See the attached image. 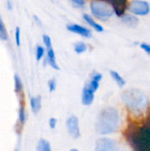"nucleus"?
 Returning <instances> with one entry per match:
<instances>
[{"mask_svg": "<svg viewBox=\"0 0 150 151\" xmlns=\"http://www.w3.org/2000/svg\"><path fill=\"white\" fill-rule=\"evenodd\" d=\"M118 126V111L113 107H107L99 113L95 123V130L100 134H110L116 132Z\"/></svg>", "mask_w": 150, "mask_h": 151, "instance_id": "nucleus-1", "label": "nucleus"}, {"mask_svg": "<svg viewBox=\"0 0 150 151\" xmlns=\"http://www.w3.org/2000/svg\"><path fill=\"white\" fill-rule=\"evenodd\" d=\"M122 100L124 104L133 114H142L149 106V100L147 96L139 89H128L122 94Z\"/></svg>", "mask_w": 150, "mask_h": 151, "instance_id": "nucleus-2", "label": "nucleus"}, {"mask_svg": "<svg viewBox=\"0 0 150 151\" xmlns=\"http://www.w3.org/2000/svg\"><path fill=\"white\" fill-rule=\"evenodd\" d=\"M127 140L135 151H150V126L127 130Z\"/></svg>", "mask_w": 150, "mask_h": 151, "instance_id": "nucleus-3", "label": "nucleus"}, {"mask_svg": "<svg viewBox=\"0 0 150 151\" xmlns=\"http://www.w3.org/2000/svg\"><path fill=\"white\" fill-rule=\"evenodd\" d=\"M90 11L97 19L102 21L108 20L114 14L112 7L102 0H92L90 2Z\"/></svg>", "mask_w": 150, "mask_h": 151, "instance_id": "nucleus-4", "label": "nucleus"}, {"mask_svg": "<svg viewBox=\"0 0 150 151\" xmlns=\"http://www.w3.org/2000/svg\"><path fill=\"white\" fill-rule=\"evenodd\" d=\"M127 10L136 16H145L150 12V5L147 1L133 0L127 5Z\"/></svg>", "mask_w": 150, "mask_h": 151, "instance_id": "nucleus-5", "label": "nucleus"}, {"mask_svg": "<svg viewBox=\"0 0 150 151\" xmlns=\"http://www.w3.org/2000/svg\"><path fill=\"white\" fill-rule=\"evenodd\" d=\"M95 151H124L120 144L111 138H100L95 142Z\"/></svg>", "mask_w": 150, "mask_h": 151, "instance_id": "nucleus-6", "label": "nucleus"}, {"mask_svg": "<svg viewBox=\"0 0 150 151\" xmlns=\"http://www.w3.org/2000/svg\"><path fill=\"white\" fill-rule=\"evenodd\" d=\"M42 41H43V43L47 49V61H48V64L55 70H58L59 69V66L57 63V60H56V56H55V52H54V50H53V47H52V43H51V39L49 35H42Z\"/></svg>", "mask_w": 150, "mask_h": 151, "instance_id": "nucleus-7", "label": "nucleus"}, {"mask_svg": "<svg viewBox=\"0 0 150 151\" xmlns=\"http://www.w3.org/2000/svg\"><path fill=\"white\" fill-rule=\"evenodd\" d=\"M108 3L113 9L114 13L118 17H122L126 14V10L127 9V0H102Z\"/></svg>", "mask_w": 150, "mask_h": 151, "instance_id": "nucleus-8", "label": "nucleus"}, {"mask_svg": "<svg viewBox=\"0 0 150 151\" xmlns=\"http://www.w3.org/2000/svg\"><path fill=\"white\" fill-rule=\"evenodd\" d=\"M66 128L68 130L69 134L74 138L77 139L80 137V127H79V119L76 116H71L66 120Z\"/></svg>", "mask_w": 150, "mask_h": 151, "instance_id": "nucleus-9", "label": "nucleus"}, {"mask_svg": "<svg viewBox=\"0 0 150 151\" xmlns=\"http://www.w3.org/2000/svg\"><path fill=\"white\" fill-rule=\"evenodd\" d=\"M66 28L68 31L72 32L74 34L80 35L83 37H87L89 38L91 36V31L89 29H88L87 27L81 26V25H78V24H70L66 26Z\"/></svg>", "mask_w": 150, "mask_h": 151, "instance_id": "nucleus-10", "label": "nucleus"}, {"mask_svg": "<svg viewBox=\"0 0 150 151\" xmlns=\"http://www.w3.org/2000/svg\"><path fill=\"white\" fill-rule=\"evenodd\" d=\"M94 99H95V92L92 91L88 87H87L85 85V87L82 89V93H81L82 104L88 106V105L92 104V103L94 102Z\"/></svg>", "mask_w": 150, "mask_h": 151, "instance_id": "nucleus-11", "label": "nucleus"}, {"mask_svg": "<svg viewBox=\"0 0 150 151\" xmlns=\"http://www.w3.org/2000/svg\"><path fill=\"white\" fill-rule=\"evenodd\" d=\"M122 21L123 23H125L126 26L131 27H134L138 25L139 23V19L134 16V15H131V14H124L122 17Z\"/></svg>", "mask_w": 150, "mask_h": 151, "instance_id": "nucleus-12", "label": "nucleus"}, {"mask_svg": "<svg viewBox=\"0 0 150 151\" xmlns=\"http://www.w3.org/2000/svg\"><path fill=\"white\" fill-rule=\"evenodd\" d=\"M83 19L93 28V29H95L96 32H103V27L100 25V24H98V23H96L94 19H93V18L91 17V16H89L88 14H83Z\"/></svg>", "mask_w": 150, "mask_h": 151, "instance_id": "nucleus-13", "label": "nucleus"}, {"mask_svg": "<svg viewBox=\"0 0 150 151\" xmlns=\"http://www.w3.org/2000/svg\"><path fill=\"white\" fill-rule=\"evenodd\" d=\"M30 106L34 113H38L42 107V97L40 96L32 97L30 99Z\"/></svg>", "mask_w": 150, "mask_h": 151, "instance_id": "nucleus-14", "label": "nucleus"}, {"mask_svg": "<svg viewBox=\"0 0 150 151\" xmlns=\"http://www.w3.org/2000/svg\"><path fill=\"white\" fill-rule=\"evenodd\" d=\"M35 151H51V147L50 142L45 139L39 140Z\"/></svg>", "mask_w": 150, "mask_h": 151, "instance_id": "nucleus-15", "label": "nucleus"}, {"mask_svg": "<svg viewBox=\"0 0 150 151\" xmlns=\"http://www.w3.org/2000/svg\"><path fill=\"white\" fill-rule=\"evenodd\" d=\"M110 74H111V76L112 77V79L116 81V83H117L120 88H122V87L125 86L126 81H125V80L121 77V75H120L118 73H117L116 71H111V72H110Z\"/></svg>", "mask_w": 150, "mask_h": 151, "instance_id": "nucleus-16", "label": "nucleus"}, {"mask_svg": "<svg viewBox=\"0 0 150 151\" xmlns=\"http://www.w3.org/2000/svg\"><path fill=\"white\" fill-rule=\"evenodd\" d=\"M14 90L17 94H19L22 92L23 90V84H22V81L20 80V78L15 74L14 75Z\"/></svg>", "mask_w": 150, "mask_h": 151, "instance_id": "nucleus-17", "label": "nucleus"}, {"mask_svg": "<svg viewBox=\"0 0 150 151\" xmlns=\"http://www.w3.org/2000/svg\"><path fill=\"white\" fill-rule=\"evenodd\" d=\"M88 49V46L86 43H84L83 42H76L73 46V50L77 54H81L83 52H85Z\"/></svg>", "mask_w": 150, "mask_h": 151, "instance_id": "nucleus-18", "label": "nucleus"}, {"mask_svg": "<svg viewBox=\"0 0 150 151\" xmlns=\"http://www.w3.org/2000/svg\"><path fill=\"white\" fill-rule=\"evenodd\" d=\"M26 121V111H25V108L23 105L19 106V125L23 126L24 123Z\"/></svg>", "mask_w": 150, "mask_h": 151, "instance_id": "nucleus-19", "label": "nucleus"}, {"mask_svg": "<svg viewBox=\"0 0 150 151\" xmlns=\"http://www.w3.org/2000/svg\"><path fill=\"white\" fill-rule=\"evenodd\" d=\"M0 39L3 41H6L8 39V35H7V32L5 29V27L3 23V20L0 17Z\"/></svg>", "mask_w": 150, "mask_h": 151, "instance_id": "nucleus-20", "label": "nucleus"}, {"mask_svg": "<svg viewBox=\"0 0 150 151\" xmlns=\"http://www.w3.org/2000/svg\"><path fill=\"white\" fill-rule=\"evenodd\" d=\"M86 86L88 87L92 91L95 92L98 89V88H99V82L96 81H94V80H91L90 79V81L86 83Z\"/></svg>", "mask_w": 150, "mask_h": 151, "instance_id": "nucleus-21", "label": "nucleus"}, {"mask_svg": "<svg viewBox=\"0 0 150 151\" xmlns=\"http://www.w3.org/2000/svg\"><path fill=\"white\" fill-rule=\"evenodd\" d=\"M36 50H35V56H36V60H41L42 58H43V55H44V49H43V47H42V46H40V45H38L37 47H36V49H35Z\"/></svg>", "mask_w": 150, "mask_h": 151, "instance_id": "nucleus-22", "label": "nucleus"}, {"mask_svg": "<svg viewBox=\"0 0 150 151\" xmlns=\"http://www.w3.org/2000/svg\"><path fill=\"white\" fill-rule=\"evenodd\" d=\"M90 79L91 80H94V81H96L98 82H100L103 79V75L102 73H97V72H93L90 75Z\"/></svg>", "mask_w": 150, "mask_h": 151, "instance_id": "nucleus-23", "label": "nucleus"}, {"mask_svg": "<svg viewBox=\"0 0 150 151\" xmlns=\"http://www.w3.org/2000/svg\"><path fill=\"white\" fill-rule=\"evenodd\" d=\"M14 37H15V42H16L17 46H19L20 45V28L19 27H17L15 29Z\"/></svg>", "mask_w": 150, "mask_h": 151, "instance_id": "nucleus-24", "label": "nucleus"}, {"mask_svg": "<svg viewBox=\"0 0 150 151\" xmlns=\"http://www.w3.org/2000/svg\"><path fill=\"white\" fill-rule=\"evenodd\" d=\"M48 88H49L50 92H53L56 89V88H57V82H56V80L55 79H50L48 81Z\"/></svg>", "mask_w": 150, "mask_h": 151, "instance_id": "nucleus-25", "label": "nucleus"}, {"mask_svg": "<svg viewBox=\"0 0 150 151\" xmlns=\"http://www.w3.org/2000/svg\"><path fill=\"white\" fill-rule=\"evenodd\" d=\"M71 2L76 7H83L86 4V0H71Z\"/></svg>", "mask_w": 150, "mask_h": 151, "instance_id": "nucleus-26", "label": "nucleus"}, {"mask_svg": "<svg viewBox=\"0 0 150 151\" xmlns=\"http://www.w3.org/2000/svg\"><path fill=\"white\" fill-rule=\"evenodd\" d=\"M57 123V119H55V118H50V119H49V127H50L51 129H55V128H56Z\"/></svg>", "mask_w": 150, "mask_h": 151, "instance_id": "nucleus-27", "label": "nucleus"}, {"mask_svg": "<svg viewBox=\"0 0 150 151\" xmlns=\"http://www.w3.org/2000/svg\"><path fill=\"white\" fill-rule=\"evenodd\" d=\"M141 48L146 52L148 53L149 55H150V44H148V43H141Z\"/></svg>", "mask_w": 150, "mask_h": 151, "instance_id": "nucleus-28", "label": "nucleus"}, {"mask_svg": "<svg viewBox=\"0 0 150 151\" xmlns=\"http://www.w3.org/2000/svg\"><path fill=\"white\" fill-rule=\"evenodd\" d=\"M34 19L35 20V23H37L39 26H41V25H42V22H41V20L38 19V17H37V16H35V15H34Z\"/></svg>", "mask_w": 150, "mask_h": 151, "instance_id": "nucleus-29", "label": "nucleus"}, {"mask_svg": "<svg viewBox=\"0 0 150 151\" xmlns=\"http://www.w3.org/2000/svg\"><path fill=\"white\" fill-rule=\"evenodd\" d=\"M7 8H9V10H11L12 9V4H11V3L10 0L7 1Z\"/></svg>", "mask_w": 150, "mask_h": 151, "instance_id": "nucleus-30", "label": "nucleus"}, {"mask_svg": "<svg viewBox=\"0 0 150 151\" xmlns=\"http://www.w3.org/2000/svg\"><path fill=\"white\" fill-rule=\"evenodd\" d=\"M145 125H148V126H150V116L148 118V119L146 120L145 122Z\"/></svg>", "mask_w": 150, "mask_h": 151, "instance_id": "nucleus-31", "label": "nucleus"}, {"mask_svg": "<svg viewBox=\"0 0 150 151\" xmlns=\"http://www.w3.org/2000/svg\"><path fill=\"white\" fill-rule=\"evenodd\" d=\"M69 151H78V150H76V149H72L71 150H69Z\"/></svg>", "mask_w": 150, "mask_h": 151, "instance_id": "nucleus-32", "label": "nucleus"}, {"mask_svg": "<svg viewBox=\"0 0 150 151\" xmlns=\"http://www.w3.org/2000/svg\"><path fill=\"white\" fill-rule=\"evenodd\" d=\"M15 151H17V150H15Z\"/></svg>", "mask_w": 150, "mask_h": 151, "instance_id": "nucleus-33", "label": "nucleus"}]
</instances>
